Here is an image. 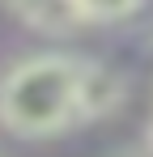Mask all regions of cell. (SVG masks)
Returning a JSON list of instances; mask_svg holds the SVG:
<instances>
[{
	"mask_svg": "<svg viewBox=\"0 0 153 157\" xmlns=\"http://www.w3.org/2000/svg\"><path fill=\"white\" fill-rule=\"evenodd\" d=\"M81 64L68 55H30L0 77V123L22 136H47L76 119Z\"/></svg>",
	"mask_w": 153,
	"mask_h": 157,
	"instance_id": "6da1fadb",
	"label": "cell"
},
{
	"mask_svg": "<svg viewBox=\"0 0 153 157\" xmlns=\"http://www.w3.org/2000/svg\"><path fill=\"white\" fill-rule=\"evenodd\" d=\"M124 77L102 68V64H81V81H76V119H102L124 102Z\"/></svg>",
	"mask_w": 153,
	"mask_h": 157,
	"instance_id": "7a4b0ae2",
	"label": "cell"
},
{
	"mask_svg": "<svg viewBox=\"0 0 153 157\" xmlns=\"http://www.w3.org/2000/svg\"><path fill=\"white\" fill-rule=\"evenodd\" d=\"M9 9L34 30H51V34L81 26V0H9Z\"/></svg>",
	"mask_w": 153,
	"mask_h": 157,
	"instance_id": "3957f363",
	"label": "cell"
},
{
	"mask_svg": "<svg viewBox=\"0 0 153 157\" xmlns=\"http://www.w3.org/2000/svg\"><path fill=\"white\" fill-rule=\"evenodd\" d=\"M140 9V0H81V21H124Z\"/></svg>",
	"mask_w": 153,
	"mask_h": 157,
	"instance_id": "277c9868",
	"label": "cell"
},
{
	"mask_svg": "<svg viewBox=\"0 0 153 157\" xmlns=\"http://www.w3.org/2000/svg\"><path fill=\"white\" fill-rule=\"evenodd\" d=\"M111 157H145V153H136V149H115Z\"/></svg>",
	"mask_w": 153,
	"mask_h": 157,
	"instance_id": "5b68a950",
	"label": "cell"
},
{
	"mask_svg": "<svg viewBox=\"0 0 153 157\" xmlns=\"http://www.w3.org/2000/svg\"><path fill=\"white\" fill-rule=\"evenodd\" d=\"M149 140H153V123H149Z\"/></svg>",
	"mask_w": 153,
	"mask_h": 157,
	"instance_id": "8992f818",
	"label": "cell"
}]
</instances>
